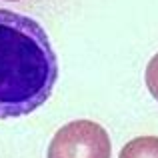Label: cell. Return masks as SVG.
<instances>
[{
	"label": "cell",
	"instance_id": "3957f363",
	"mask_svg": "<svg viewBox=\"0 0 158 158\" xmlns=\"http://www.w3.org/2000/svg\"><path fill=\"white\" fill-rule=\"evenodd\" d=\"M118 158H158V136H138L130 140Z\"/></svg>",
	"mask_w": 158,
	"mask_h": 158
},
{
	"label": "cell",
	"instance_id": "7a4b0ae2",
	"mask_svg": "<svg viewBox=\"0 0 158 158\" xmlns=\"http://www.w3.org/2000/svg\"><path fill=\"white\" fill-rule=\"evenodd\" d=\"M110 136L92 120L64 124L48 146V158H110Z\"/></svg>",
	"mask_w": 158,
	"mask_h": 158
},
{
	"label": "cell",
	"instance_id": "277c9868",
	"mask_svg": "<svg viewBox=\"0 0 158 158\" xmlns=\"http://www.w3.org/2000/svg\"><path fill=\"white\" fill-rule=\"evenodd\" d=\"M146 86L148 90H150V94L158 100V54L150 58V62H148L146 66Z\"/></svg>",
	"mask_w": 158,
	"mask_h": 158
},
{
	"label": "cell",
	"instance_id": "5b68a950",
	"mask_svg": "<svg viewBox=\"0 0 158 158\" xmlns=\"http://www.w3.org/2000/svg\"><path fill=\"white\" fill-rule=\"evenodd\" d=\"M8 2H16V0H8Z\"/></svg>",
	"mask_w": 158,
	"mask_h": 158
},
{
	"label": "cell",
	"instance_id": "6da1fadb",
	"mask_svg": "<svg viewBox=\"0 0 158 158\" xmlns=\"http://www.w3.org/2000/svg\"><path fill=\"white\" fill-rule=\"evenodd\" d=\"M58 58L30 16L0 8V120L26 116L52 96Z\"/></svg>",
	"mask_w": 158,
	"mask_h": 158
}]
</instances>
